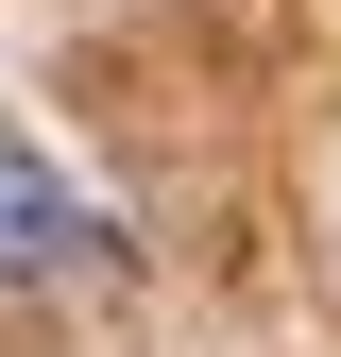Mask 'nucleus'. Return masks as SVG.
I'll list each match as a JSON object with an SVG mask.
<instances>
[{"label": "nucleus", "mask_w": 341, "mask_h": 357, "mask_svg": "<svg viewBox=\"0 0 341 357\" xmlns=\"http://www.w3.org/2000/svg\"><path fill=\"white\" fill-rule=\"evenodd\" d=\"M85 273H103V221H85V188L17 137V119H0V289H85Z\"/></svg>", "instance_id": "nucleus-1"}]
</instances>
